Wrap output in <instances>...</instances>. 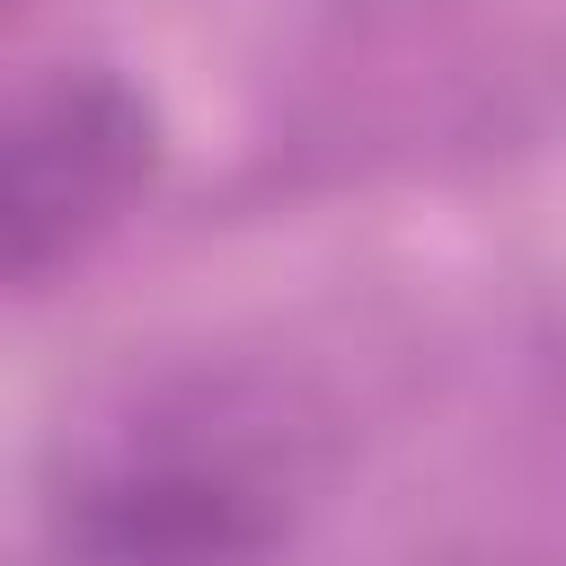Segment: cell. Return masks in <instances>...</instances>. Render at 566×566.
Returning <instances> with one entry per match:
<instances>
[{
    "label": "cell",
    "instance_id": "cell-1",
    "mask_svg": "<svg viewBox=\"0 0 566 566\" xmlns=\"http://www.w3.org/2000/svg\"><path fill=\"white\" fill-rule=\"evenodd\" d=\"M283 531V495L256 451L159 433L106 460L71 513V566H256Z\"/></svg>",
    "mask_w": 566,
    "mask_h": 566
},
{
    "label": "cell",
    "instance_id": "cell-2",
    "mask_svg": "<svg viewBox=\"0 0 566 566\" xmlns=\"http://www.w3.org/2000/svg\"><path fill=\"white\" fill-rule=\"evenodd\" d=\"M159 124L115 71H53L9 133V283H44L71 265L150 177Z\"/></svg>",
    "mask_w": 566,
    "mask_h": 566
}]
</instances>
